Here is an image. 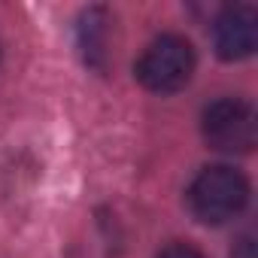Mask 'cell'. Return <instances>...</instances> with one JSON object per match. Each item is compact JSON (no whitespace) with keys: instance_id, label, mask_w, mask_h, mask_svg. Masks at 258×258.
Here are the masks:
<instances>
[{"instance_id":"obj_1","label":"cell","mask_w":258,"mask_h":258,"mask_svg":"<svg viewBox=\"0 0 258 258\" xmlns=\"http://www.w3.org/2000/svg\"><path fill=\"white\" fill-rule=\"evenodd\" d=\"M246 201H249V182L240 170L228 164L204 167L188 188V207L204 225H222L240 216Z\"/></svg>"},{"instance_id":"obj_2","label":"cell","mask_w":258,"mask_h":258,"mask_svg":"<svg viewBox=\"0 0 258 258\" xmlns=\"http://www.w3.org/2000/svg\"><path fill=\"white\" fill-rule=\"evenodd\" d=\"M195 73V49L185 37L164 34L146 46L137 61V79L158 94L179 91Z\"/></svg>"},{"instance_id":"obj_3","label":"cell","mask_w":258,"mask_h":258,"mask_svg":"<svg viewBox=\"0 0 258 258\" xmlns=\"http://www.w3.org/2000/svg\"><path fill=\"white\" fill-rule=\"evenodd\" d=\"M204 140L219 152H249L258 140V118L252 103L240 97H222L204 109Z\"/></svg>"},{"instance_id":"obj_4","label":"cell","mask_w":258,"mask_h":258,"mask_svg":"<svg viewBox=\"0 0 258 258\" xmlns=\"http://www.w3.org/2000/svg\"><path fill=\"white\" fill-rule=\"evenodd\" d=\"M216 52L225 61H243L258 46V10L249 4L225 7L213 28Z\"/></svg>"},{"instance_id":"obj_5","label":"cell","mask_w":258,"mask_h":258,"mask_svg":"<svg viewBox=\"0 0 258 258\" xmlns=\"http://www.w3.org/2000/svg\"><path fill=\"white\" fill-rule=\"evenodd\" d=\"M158 258H204L195 246H188V243H173V246H167Z\"/></svg>"}]
</instances>
